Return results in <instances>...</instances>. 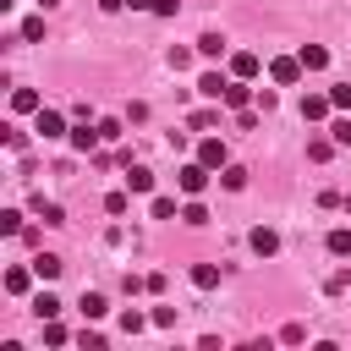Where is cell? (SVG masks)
Here are the masks:
<instances>
[{
  "mask_svg": "<svg viewBox=\"0 0 351 351\" xmlns=\"http://www.w3.org/2000/svg\"><path fill=\"white\" fill-rule=\"evenodd\" d=\"M296 60H302L307 71H324V66H329V49H324V44H302V49H296Z\"/></svg>",
  "mask_w": 351,
  "mask_h": 351,
  "instance_id": "8992f818",
  "label": "cell"
},
{
  "mask_svg": "<svg viewBox=\"0 0 351 351\" xmlns=\"http://www.w3.org/2000/svg\"><path fill=\"white\" fill-rule=\"evenodd\" d=\"M197 93H203V99H225V77H219V71H203V77H197Z\"/></svg>",
  "mask_w": 351,
  "mask_h": 351,
  "instance_id": "8fae6325",
  "label": "cell"
},
{
  "mask_svg": "<svg viewBox=\"0 0 351 351\" xmlns=\"http://www.w3.org/2000/svg\"><path fill=\"white\" fill-rule=\"evenodd\" d=\"M197 49H203L208 60H219V55H225V38H219V33H203V38H197Z\"/></svg>",
  "mask_w": 351,
  "mask_h": 351,
  "instance_id": "ffe728a7",
  "label": "cell"
},
{
  "mask_svg": "<svg viewBox=\"0 0 351 351\" xmlns=\"http://www.w3.org/2000/svg\"><path fill=\"white\" fill-rule=\"evenodd\" d=\"M38 219H44V225H66V208H60V203H44V197H38Z\"/></svg>",
  "mask_w": 351,
  "mask_h": 351,
  "instance_id": "7402d4cb",
  "label": "cell"
},
{
  "mask_svg": "<svg viewBox=\"0 0 351 351\" xmlns=\"http://www.w3.org/2000/svg\"><path fill=\"white\" fill-rule=\"evenodd\" d=\"M33 313H38V324H44V318H55V313H60V296L38 291V296H33Z\"/></svg>",
  "mask_w": 351,
  "mask_h": 351,
  "instance_id": "ac0fdd59",
  "label": "cell"
},
{
  "mask_svg": "<svg viewBox=\"0 0 351 351\" xmlns=\"http://www.w3.org/2000/svg\"><path fill=\"white\" fill-rule=\"evenodd\" d=\"M181 219H186V225H203V219H208V208H203V203H197V197H192V203H186V208H181Z\"/></svg>",
  "mask_w": 351,
  "mask_h": 351,
  "instance_id": "4316f807",
  "label": "cell"
},
{
  "mask_svg": "<svg viewBox=\"0 0 351 351\" xmlns=\"http://www.w3.org/2000/svg\"><path fill=\"white\" fill-rule=\"evenodd\" d=\"M247 99H252V93H247V82L236 77V82H225V99H219V104H230V110H247Z\"/></svg>",
  "mask_w": 351,
  "mask_h": 351,
  "instance_id": "7c38bea8",
  "label": "cell"
},
{
  "mask_svg": "<svg viewBox=\"0 0 351 351\" xmlns=\"http://www.w3.org/2000/svg\"><path fill=\"white\" fill-rule=\"evenodd\" d=\"M154 219H181L176 214V197H154Z\"/></svg>",
  "mask_w": 351,
  "mask_h": 351,
  "instance_id": "484cf974",
  "label": "cell"
},
{
  "mask_svg": "<svg viewBox=\"0 0 351 351\" xmlns=\"http://www.w3.org/2000/svg\"><path fill=\"white\" fill-rule=\"evenodd\" d=\"M258 66H263V60H258L252 49H236V55H230V77H241V82H247V77H258Z\"/></svg>",
  "mask_w": 351,
  "mask_h": 351,
  "instance_id": "5b68a950",
  "label": "cell"
},
{
  "mask_svg": "<svg viewBox=\"0 0 351 351\" xmlns=\"http://www.w3.org/2000/svg\"><path fill=\"white\" fill-rule=\"evenodd\" d=\"M192 285H197V291H214V285H219V269H214V263H197V269H192Z\"/></svg>",
  "mask_w": 351,
  "mask_h": 351,
  "instance_id": "2e32d148",
  "label": "cell"
},
{
  "mask_svg": "<svg viewBox=\"0 0 351 351\" xmlns=\"http://www.w3.org/2000/svg\"><path fill=\"white\" fill-rule=\"evenodd\" d=\"M176 181H181V192H186V197H197V192L208 186V165H203V159H192V165H181V170H176Z\"/></svg>",
  "mask_w": 351,
  "mask_h": 351,
  "instance_id": "6da1fadb",
  "label": "cell"
},
{
  "mask_svg": "<svg viewBox=\"0 0 351 351\" xmlns=\"http://www.w3.org/2000/svg\"><path fill=\"white\" fill-rule=\"evenodd\" d=\"M44 340H49V346H66V329H60L55 318H44Z\"/></svg>",
  "mask_w": 351,
  "mask_h": 351,
  "instance_id": "f546056e",
  "label": "cell"
},
{
  "mask_svg": "<svg viewBox=\"0 0 351 351\" xmlns=\"http://www.w3.org/2000/svg\"><path fill=\"white\" fill-rule=\"evenodd\" d=\"M329 137H335L340 148H351V121H335V126H329Z\"/></svg>",
  "mask_w": 351,
  "mask_h": 351,
  "instance_id": "4dcf8cb0",
  "label": "cell"
},
{
  "mask_svg": "<svg viewBox=\"0 0 351 351\" xmlns=\"http://www.w3.org/2000/svg\"><path fill=\"white\" fill-rule=\"evenodd\" d=\"M27 285H33V269H5V291L11 296H22Z\"/></svg>",
  "mask_w": 351,
  "mask_h": 351,
  "instance_id": "e0dca14e",
  "label": "cell"
},
{
  "mask_svg": "<svg viewBox=\"0 0 351 351\" xmlns=\"http://www.w3.org/2000/svg\"><path fill=\"white\" fill-rule=\"evenodd\" d=\"M329 104H335V110H351V82H340V88H329Z\"/></svg>",
  "mask_w": 351,
  "mask_h": 351,
  "instance_id": "83f0119b",
  "label": "cell"
},
{
  "mask_svg": "<svg viewBox=\"0 0 351 351\" xmlns=\"http://www.w3.org/2000/svg\"><path fill=\"white\" fill-rule=\"evenodd\" d=\"M143 324H154V318H143V313H126V318H121V329H126V335H137Z\"/></svg>",
  "mask_w": 351,
  "mask_h": 351,
  "instance_id": "d6a6232c",
  "label": "cell"
},
{
  "mask_svg": "<svg viewBox=\"0 0 351 351\" xmlns=\"http://www.w3.org/2000/svg\"><path fill=\"white\" fill-rule=\"evenodd\" d=\"M329 110H335V104H329V93H307V99H302V121H324Z\"/></svg>",
  "mask_w": 351,
  "mask_h": 351,
  "instance_id": "ba28073f",
  "label": "cell"
},
{
  "mask_svg": "<svg viewBox=\"0 0 351 351\" xmlns=\"http://www.w3.org/2000/svg\"><path fill=\"white\" fill-rule=\"evenodd\" d=\"M60 269H66V263H60L55 252H38V258H33V274H38V280H55Z\"/></svg>",
  "mask_w": 351,
  "mask_h": 351,
  "instance_id": "5bb4252c",
  "label": "cell"
},
{
  "mask_svg": "<svg viewBox=\"0 0 351 351\" xmlns=\"http://www.w3.org/2000/svg\"><path fill=\"white\" fill-rule=\"evenodd\" d=\"M11 110H16V115H38V110H44V99H38L33 88H16V93H11Z\"/></svg>",
  "mask_w": 351,
  "mask_h": 351,
  "instance_id": "52a82bcc",
  "label": "cell"
},
{
  "mask_svg": "<svg viewBox=\"0 0 351 351\" xmlns=\"http://www.w3.org/2000/svg\"><path fill=\"white\" fill-rule=\"evenodd\" d=\"M329 252L335 258H351V230H329Z\"/></svg>",
  "mask_w": 351,
  "mask_h": 351,
  "instance_id": "603a6c76",
  "label": "cell"
},
{
  "mask_svg": "<svg viewBox=\"0 0 351 351\" xmlns=\"http://www.w3.org/2000/svg\"><path fill=\"white\" fill-rule=\"evenodd\" d=\"M38 5H44V11H49V5H60V0H38Z\"/></svg>",
  "mask_w": 351,
  "mask_h": 351,
  "instance_id": "8d00e7d4",
  "label": "cell"
},
{
  "mask_svg": "<svg viewBox=\"0 0 351 351\" xmlns=\"http://www.w3.org/2000/svg\"><path fill=\"white\" fill-rule=\"evenodd\" d=\"M77 307H82V318H88V324H99V318L110 313V302H104L99 291H82V302H77Z\"/></svg>",
  "mask_w": 351,
  "mask_h": 351,
  "instance_id": "9c48e42d",
  "label": "cell"
},
{
  "mask_svg": "<svg viewBox=\"0 0 351 351\" xmlns=\"http://www.w3.org/2000/svg\"><path fill=\"white\" fill-rule=\"evenodd\" d=\"M219 186H225V192H241V186H247V170H241V165H225V170H219Z\"/></svg>",
  "mask_w": 351,
  "mask_h": 351,
  "instance_id": "9a60e30c",
  "label": "cell"
},
{
  "mask_svg": "<svg viewBox=\"0 0 351 351\" xmlns=\"http://www.w3.org/2000/svg\"><path fill=\"white\" fill-rule=\"evenodd\" d=\"M0 236H22V214H16V208L0 214Z\"/></svg>",
  "mask_w": 351,
  "mask_h": 351,
  "instance_id": "cb8c5ba5",
  "label": "cell"
},
{
  "mask_svg": "<svg viewBox=\"0 0 351 351\" xmlns=\"http://www.w3.org/2000/svg\"><path fill=\"white\" fill-rule=\"evenodd\" d=\"M126 5H132V11H154V0H126Z\"/></svg>",
  "mask_w": 351,
  "mask_h": 351,
  "instance_id": "d590c367",
  "label": "cell"
},
{
  "mask_svg": "<svg viewBox=\"0 0 351 351\" xmlns=\"http://www.w3.org/2000/svg\"><path fill=\"white\" fill-rule=\"evenodd\" d=\"M121 5H126V0H99V11H121Z\"/></svg>",
  "mask_w": 351,
  "mask_h": 351,
  "instance_id": "e575fe53",
  "label": "cell"
},
{
  "mask_svg": "<svg viewBox=\"0 0 351 351\" xmlns=\"http://www.w3.org/2000/svg\"><path fill=\"white\" fill-rule=\"evenodd\" d=\"M197 159H203L208 170H225V165H230V159H225V143H219V137H203V143H197Z\"/></svg>",
  "mask_w": 351,
  "mask_h": 351,
  "instance_id": "277c9868",
  "label": "cell"
},
{
  "mask_svg": "<svg viewBox=\"0 0 351 351\" xmlns=\"http://www.w3.org/2000/svg\"><path fill=\"white\" fill-rule=\"evenodd\" d=\"M335 148H340V143H335V137H313V143H307V159H329V154H335Z\"/></svg>",
  "mask_w": 351,
  "mask_h": 351,
  "instance_id": "44dd1931",
  "label": "cell"
},
{
  "mask_svg": "<svg viewBox=\"0 0 351 351\" xmlns=\"http://www.w3.org/2000/svg\"><path fill=\"white\" fill-rule=\"evenodd\" d=\"M22 38L38 44V38H44V16H27V22H22Z\"/></svg>",
  "mask_w": 351,
  "mask_h": 351,
  "instance_id": "d4e9b609",
  "label": "cell"
},
{
  "mask_svg": "<svg viewBox=\"0 0 351 351\" xmlns=\"http://www.w3.org/2000/svg\"><path fill=\"white\" fill-rule=\"evenodd\" d=\"M126 186H132V192H154V170H148V165H132V170H126Z\"/></svg>",
  "mask_w": 351,
  "mask_h": 351,
  "instance_id": "4fadbf2b",
  "label": "cell"
},
{
  "mask_svg": "<svg viewBox=\"0 0 351 351\" xmlns=\"http://www.w3.org/2000/svg\"><path fill=\"white\" fill-rule=\"evenodd\" d=\"M252 252H258V258H269V252H280V236H274L269 225H258V230H252Z\"/></svg>",
  "mask_w": 351,
  "mask_h": 351,
  "instance_id": "30bf717a",
  "label": "cell"
},
{
  "mask_svg": "<svg viewBox=\"0 0 351 351\" xmlns=\"http://www.w3.org/2000/svg\"><path fill=\"white\" fill-rule=\"evenodd\" d=\"M280 340H285V346H302V340H307V329H302V324H285V329H280Z\"/></svg>",
  "mask_w": 351,
  "mask_h": 351,
  "instance_id": "f1b7e54d",
  "label": "cell"
},
{
  "mask_svg": "<svg viewBox=\"0 0 351 351\" xmlns=\"http://www.w3.org/2000/svg\"><path fill=\"white\" fill-rule=\"evenodd\" d=\"M33 132H38L44 143H49V137H66V115H60V110H38V126H33Z\"/></svg>",
  "mask_w": 351,
  "mask_h": 351,
  "instance_id": "3957f363",
  "label": "cell"
},
{
  "mask_svg": "<svg viewBox=\"0 0 351 351\" xmlns=\"http://www.w3.org/2000/svg\"><path fill=\"white\" fill-rule=\"evenodd\" d=\"M99 143H104V137H99V126H93V132H88V126H77V132H71V148H82V154H88V148H99Z\"/></svg>",
  "mask_w": 351,
  "mask_h": 351,
  "instance_id": "d6986e66",
  "label": "cell"
},
{
  "mask_svg": "<svg viewBox=\"0 0 351 351\" xmlns=\"http://www.w3.org/2000/svg\"><path fill=\"white\" fill-rule=\"evenodd\" d=\"M214 121H219V110H197V115H192V132H203V126H214Z\"/></svg>",
  "mask_w": 351,
  "mask_h": 351,
  "instance_id": "1f68e13d",
  "label": "cell"
},
{
  "mask_svg": "<svg viewBox=\"0 0 351 351\" xmlns=\"http://www.w3.org/2000/svg\"><path fill=\"white\" fill-rule=\"evenodd\" d=\"M154 11L159 16H176V0H154Z\"/></svg>",
  "mask_w": 351,
  "mask_h": 351,
  "instance_id": "836d02e7",
  "label": "cell"
},
{
  "mask_svg": "<svg viewBox=\"0 0 351 351\" xmlns=\"http://www.w3.org/2000/svg\"><path fill=\"white\" fill-rule=\"evenodd\" d=\"M302 71H307V66H302V60H296V55H280V60H269V77H274V82H280V88H291V82H296V77H302Z\"/></svg>",
  "mask_w": 351,
  "mask_h": 351,
  "instance_id": "7a4b0ae2",
  "label": "cell"
}]
</instances>
